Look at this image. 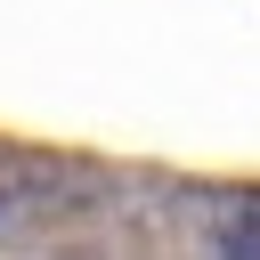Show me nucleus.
I'll return each instance as SVG.
<instances>
[{
  "instance_id": "nucleus-1",
  "label": "nucleus",
  "mask_w": 260,
  "mask_h": 260,
  "mask_svg": "<svg viewBox=\"0 0 260 260\" xmlns=\"http://www.w3.org/2000/svg\"><path fill=\"white\" fill-rule=\"evenodd\" d=\"M211 244H219V252H252V260H260V203H228V211L211 219Z\"/></svg>"
}]
</instances>
